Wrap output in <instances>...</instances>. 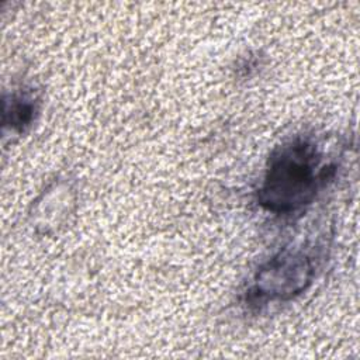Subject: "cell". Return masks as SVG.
Returning <instances> with one entry per match:
<instances>
[{
	"instance_id": "6da1fadb",
	"label": "cell",
	"mask_w": 360,
	"mask_h": 360,
	"mask_svg": "<svg viewBox=\"0 0 360 360\" xmlns=\"http://www.w3.org/2000/svg\"><path fill=\"white\" fill-rule=\"evenodd\" d=\"M336 172L316 139L295 135L276 146L267 158L256 191L257 204L274 215H292L314 202Z\"/></svg>"
},
{
	"instance_id": "7a4b0ae2",
	"label": "cell",
	"mask_w": 360,
	"mask_h": 360,
	"mask_svg": "<svg viewBox=\"0 0 360 360\" xmlns=\"http://www.w3.org/2000/svg\"><path fill=\"white\" fill-rule=\"evenodd\" d=\"M315 270V257L308 250L284 248L257 269L246 290V304L290 301L311 285Z\"/></svg>"
},
{
	"instance_id": "3957f363",
	"label": "cell",
	"mask_w": 360,
	"mask_h": 360,
	"mask_svg": "<svg viewBox=\"0 0 360 360\" xmlns=\"http://www.w3.org/2000/svg\"><path fill=\"white\" fill-rule=\"evenodd\" d=\"M41 100L32 89H20L4 97L3 125L10 131L22 134L35 121Z\"/></svg>"
}]
</instances>
